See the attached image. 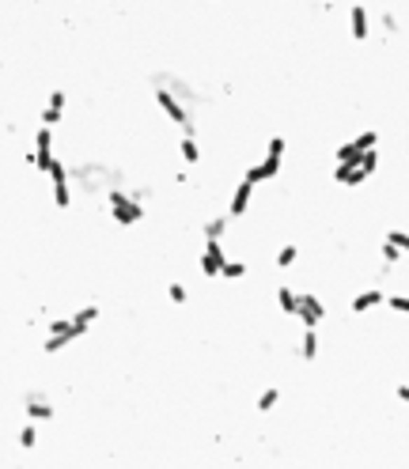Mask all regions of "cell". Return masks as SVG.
<instances>
[{
    "instance_id": "1",
    "label": "cell",
    "mask_w": 409,
    "mask_h": 469,
    "mask_svg": "<svg viewBox=\"0 0 409 469\" xmlns=\"http://www.w3.org/2000/svg\"><path fill=\"white\" fill-rule=\"evenodd\" d=\"M110 209H114V223H122V227H129V223H137L144 216L141 204H133L125 193H110Z\"/></svg>"
},
{
    "instance_id": "9",
    "label": "cell",
    "mask_w": 409,
    "mask_h": 469,
    "mask_svg": "<svg viewBox=\"0 0 409 469\" xmlns=\"http://www.w3.org/2000/svg\"><path fill=\"white\" fill-rule=\"evenodd\" d=\"M383 292H360L356 299H352V311H356V314H364V311H371V307H379V303H383Z\"/></svg>"
},
{
    "instance_id": "31",
    "label": "cell",
    "mask_w": 409,
    "mask_h": 469,
    "mask_svg": "<svg viewBox=\"0 0 409 469\" xmlns=\"http://www.w3.org/2000/svg\"><path fill=\"white\" fill-rule=\"evenodd\" d=\"M50 106H57V110L64 106V91H53V95H50Z\"/></svg>"
},
{
    "instance_id": "19",
    "label": "cell",
    "mask_w": 409,
    "mask_h": 469,
    "mask_svg": "<svg viewBox=\"0 0 409 469\" xmlns=\"http://www.w3.org/2000/svg\"><path fill=\"white\" fill-rule=\"evenodd\" d=\"M197 155H201V152H197V144L186 136V140H182V159H186V163H197Z\"/></svg>"
},
{
    "instance_id": "6",
    "label": "cell",
    "mask_w": 409,
    "mask_h": 469,
    "mask_svg": "<svg viewBox=\"0 0 409 469\" xmlns=\"http://www.w3.org/2000/svg\"><path fill=\"white\" fill-rule=\"evenodd\" d=\"M50 174H53V201H57V209H69V174H64V167L57 163Z\"/></svg>"
},
{
    "instance_id": "2",
    "label": "cell",
    "mask_w": 409,
    "mask_h": 469,
    "mask_svg": "<svg viewBox=\"0 0 409 469\" xmlns=\"http://www.w3.org/2000/svg\"><path fill=\"white\" fill-rule=\"evenodd\" d=\"M155 99H160V106L167 110V118H171V121H179V125L186 129V133H193V121H190V114H186V110H182V102L179 99H174L171 95V91H155Z\"/></svg>"
},
{
    "instance_id": "11",
    "label": "cell",
    "mask_w": 409,
    "mask_h": 469,
    "mask_svg": "<svg viewBox=\"0 0 409 469\" xmlns=\"http://www.w3.org/2000/svg\"><path fill=\"white\" fill-rule=\"evenodd\" d=\"M277 303H281L284 314H300V295H296L292 288H281V292H277Z\"/></svg>"
},
{
    "instance_id": "23",
    "label": "cell",
    "mask_w": 409,
    "mask_h": 469,
    "mask_svg": "<svg viewBox=\"0 0 409 469\" xmlns=\"http://www.w3.org/2000/svg\"><path fill=\"white\" fill-rule=\"evenodd\" d=\"M69 341H76V337H53V333H50V341H46V352H61Z\"/></svg>"
},
{
    "instance_id": "25",
    "label": "cell",
    "mask_w": 409,
    "mask_h": 469,
    "mask_svg": "<svg viewBox=\"0 0 409 469\" xmlns=\"http://www.w3.org/2000/svg\"><path fill=\"white\" fill-rule=\"evenodd\" d=\"M387 303H390V307H394V311H398V314H409V295H390V299H387Z\"/></svg>"
},
{
    "instance_id": "26",
    "label": "cell",
    "mask_w": 409,
    "mask_h": 469,
    "mask_svg": "<svg viewBox=\"0 0 409 469\" xmlns=\"http://www.w3.org/2000/svg\"><path fill=\"white\" fill-rule=\"evenodd\" d=\"M34 439H39V431H34L31 424H27V428L20 431V447H34Z\"/></svg>"
},
{
    "instance_id": "32",
    "label": "cell",
    "mask_w": 409,
    "mask_h": 469,
    "mask_svg": "<svg viewBox=\"0 0 409 469\" xmlns=\"http://www.w3.org/2000/svg\"><path fill=\"white\" fill-rule=\"evenodd\" d=\"M398 398H402V401H409V386H398Z\"/></svg>"
},
{
    "instance_id": "5",
    "label": "cell",
    "mask_w": 409,
    "mask_h": 469,
    "mask_svg": "<svg viewBox=\"0 0 409 469\" xmlns=\"http://www.w3.org/2000/svg\"><path fill=\"white\" fill-rule=\"evenodd\" d=\"M333 178H338L341 186H360L368 178V171L360 163H338V171H333Z\"/></svg>"
},
{
    "instance_id": "24",
    "label": "cell",
    "mask_w": 409,
    "mask_h": 469,
    "mask_svg": "<svg viewBox=\"0 0 409 469\" xmlns=\"http://www.w3.org/2000/svg\"><path fill=\"white\" fill-rule=\"evenodd\" d=\"M360 167H364L368 174H371V171H375V167H379V155H375V148H371V152H364V155H360Z\"/></svg>"
},
{
    "instance_id": "17",
    "label": "cell",
    "mask_w": 409,
    "mask_h": 469,
    "mask_svg": "<svg viewBox=\"0 0 409 469\" xmlns=\"http://www.w3.org/2000/svg\"><path fill=\"white\" fill-rule=\"evenodd\" d=\"M277 398H281V390H265L262 398H258V409H262V412H269V409L277 405Z\"/></svg>"
},
{
    "instance_id": "10",
    "label": "cell",
    "mask_w": 409,
    "mask_h": 469,
    "mask_svg": "<svg viewBox=\"0 0 409 469\" xmlns=\"http://www.w3.org/2000/svg\"><path fill=\"white\" fill-rule=\"evenodd\" d=\"M349 20H352V38L364 42V38H368V12H364V8H352Z\"/></svg>"
},
{
    "instance_id": "12",
    "label": "cell",
    "mask_w": 409,
    "mask_h": 469,
    "mask_svg": "<svg viewBox=\"0 0 409 469\" xmlns=\"http://www.w3.org/2000/svg\"><path fill=\"white\" fill-rule=\"evenodd\" d=\"M27 416L50 420V416H53V405H50V401H39V398H27Z\"/></svg>"
},
{
    "instance_id": "28",
    "label": "cell",
    "mask_w": 409,
    "mask_h": 469,
    "mask_svg": "<svg viewBox=\"0 0 409 469\" xmlns=\"http://www.w3.org/2000/svg\"><path fill=\"white\" fill-rule=\"evenodd\" d=\"M387 239H390V242H398V246H402L405 254H409V234H405V231H390Z\"/></svg>"
},
{
    "instance_id": "15",
    "label": "cell",
    "mask_w": 409,
    "mask_h": 469,
    "mask_svg": "<svg viewBox=\"0 0 409 469\" xmlns=\"http://www.w3.org/2000/svg\"><path fill=\"white\" fill-rule=\"evenodd\" d=\"M95 318H99V307H83V311H76V314H72V322H76L80 330H88V326L95 322Z\"/></svg>"
},
{
    "instance_id": "29",
    "label": "cell",
    "mask_w": 409,
    "mask_h": 469,
    "mask_svg": "<svg viewBox=\"0 0 409 469\" xmlns=\"http://www.w3.org/2000/svg\"><path fill=\"white\" fill-rule=\"evenodd\" d=\"M167 292H171V299H174V303H186V288H182V284H171Z\"/></svg>"
},
{
    "instance_id": "21",
    "label": "cell",
    "mask_w": 409,
    "mask_h": 469,
    "mask_svg": "<svg viewBox=\"0 0 409 469\" xmlns=\"http://www.w3.org/2000/svg\"><path fill=\"white\" fill-rule=\"evenodd\" d=\"M375 140H379V136H375V129H368V133H360V136H356L360 152H371V148H375Z\"/></svg>"
},
{
    "instance_id": "27",
    "label": "cell",
    "mask_w": 409,
    "mask_h": 469,
    "mask_svg": "<svg viewBox=\"0 0 409 469\" xmlns=\"http://www.w3.org/2000/svg\"><path fill=\"white\" fill-rule=\"evenodd\" d=\"M57 121H61V110H57V106L42 110V125H57Z\"/></svg>"
},
{
    "instance_id": "7",
    "label": "cell",
    "mask_w": 409,
    "mask_h": 469,
    "mask_svg": "<svg viewBox=\"0 0 409 469\" xmlns=\"http://www.w3.org/2000/svg\"><path fill=\"white\" fill-rule=\"evenodd\" d=\"M277 171H281V155H269L265 163H254V167H250V171H247V178L258 186V182H265V178H273Z\"/></svg>"
},
{
    "instance_id": "18",
    "label": "cell",
    "mask_w": 409,
    "mask_h": 469,
    "mask_svg": "<svg viewBox=\"0 0 409 469\" xmlns=\"http://www.w3.org/2000/svg\"><path fill=\"white\" fill-rule=\"evenodd\" d=\"M383 261H402V246H398V242H383Z\"/></svg>"
},
{
    "instance_id": "3",
    "label": "cell",
    "mask_w": 409,
    "mask_h": 469,
    "mask_svg": "<svg viewBox=\"0 0 409 469\" xmlns=\"http://www.w3.org/2000/svg\"><path fill=\"white\" fill-rule=\"evenodd\" d=\"M224 250H220V239H209V246H204V258H201V269L204 276H220L224 273Z\"/></svg>"
},
{
    "instance_id": "8",
    "label": "cell",
    "mask_w": 409,
    "mask_h": 469,
    "mask_svg": "<svg viewBox=\"0 0 409 469\" xmlns=\"http://www.w3.org/2000/svg\"><path fill=\"white\" fill-rule=\"evenodd\" d=\"M250 190H254V182L243 178V182H239V190H235V197H231V216H243L250 209Z\"/></svg>"
},
{
    "instance_id": "22",
    "label": "cell",
    "mask_w": 409,
    "mask_h": 469,
    "mask_svg": "<svg viewBox=\"0 0 409 469\" xmlns=\"http://www.w3.org/2000/svg\"><path fill=\"white\" fill-rule=\"evenodd\" d=\"M296 254H300V250H296V246H281V254H277V265H292V261H296Z\"/></svg>"
},
{
    "instance_id": "30",
    "label": "cell",
    "mask_w": 409,
    "mask_h": 469,
    "mask_svg": "<svg viewBox=\"0 0 409 469\" xmlns=\"http://www.w3.org/2000/svg\"><path fill=\"white\" fill-rule=\"evenodd\" d=\"M269 155H284V140H281V136L269 140Z\"/></svg>"
},
{
    "instance_id": "20",
    "label": "cell",
    "mask_w": 409,
    "mask_h": 469,
    "mask_svg": "<svg viewBox=\"0 0 409 469\" xmlns=\"http://www.w3.org/2000/svg\"><path fill=\"white\" fill-rule=\"evenodd\" d=\"M224 231H228L224 220H209V223H204V234H209V239H220Z\"/></svg>"
},
{
    "instance_id": "14",
    "label": "cell",
    "mask_w": 409,
    "mask_h": 469,
    "mask_svg": "<svg viewBox=\"0 0 409 469\" xmlns=\"http://www.w3.org/2000/svg\"><path fill=\"white\" fill-rule=\"evenodd\" d=\"M360 155H364V152H360L356 140H349V144L338 148V163H360Z\"/></svg>"
},
{
    "instance_id": "16",
    "label": "cell",
    "mask_w": 409,
    "mask_h": 469,
    "mask_svg": "<svg viewBox=\"0 0 409 469\" xmlns=\"http://www.w3.org/2000/svg\"><path fill=\"white\" fill-rule=\"evenodd\" d=\"M224 280H239V276H247V265L243 261H224V273H220Z\"/></svg>"
},
{
    "instance_id": "4",
    "label": "cell",
    "mask_w": 409,
    "mask_h": 469,
    "mask_svg": "<svg viewBox=\"0 0 409 469\" xmlns=\"http://www.w3.org/2000/svg\"><path fill=\"white\" fill-rule=\"evenodd\" d=\"M322 314H326V311H322L319 299H314L311 292H303L300 295V322L303 326H314V322H322Z\"/></svg>"
},
{
    "instance_id": "13",
    "label": "cell",
    "mask_w": 409,
    "mask_h": 469,
    "mask_svg": "<svg viewBox=\"0 0 409 469\" xmlns=\"http://www.w3.org/2000/svg\"><path fill=\"white\" fill-rule=\"evenodd\" d=\"M314 352H319V337H314V326H307L303 344H300V356H303V360H314Z\"/></svg>"
}]
</instances>
